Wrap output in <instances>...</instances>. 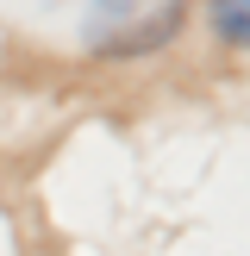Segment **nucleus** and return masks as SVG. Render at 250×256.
<instances>
[{
  "instance_id": "f03ea898",
  "label": "nucleus",
  "mask_w": 250,
  "mask_h": 256,
  "mask_svg": "<svg viewBox=\"0 0 250 256\" xmlns=\"http://www.w3.org/2000/svg\"><path fill=\"white\" fill-rule=\"evenodd\" d=\"M212 25H219V38L238 50V44L250 38V25H244V0H212Z\"/></svg>"
},
{
  "instance_id": "f257e3e1",
  "label": "nucleus",
  "mask_w": 250,
  "mask_h": 256,
  "mask_svg": "<svg viewBox=\"0 0 250 256\" xmlns=\"http://www.w3.org/2000/svg\"><path fill=\"white\" fill-rule=\"evenodd\" d=\"M188 19V0H88L82 38L100 56H150Z\"/></svg>"
}]
</instances>
